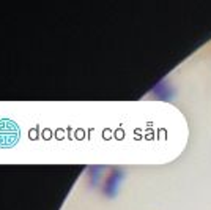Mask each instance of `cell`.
<instances>
[{
	"label": "cell",
	"instance_id": "obj_1",
	"mask_svg": "<svg viewBox=\"0 0 211 210\" xmlns=\"http://www.w3.org/2000/svg\"><path fill=\"white\" fill-rule=\"evenodd\" d=\"M19 139V128L14 125L11 130H2L0 126V146H13L16 141Z\"/></svg>",
	"mask_w": 211,
	"mask_h": 210
}]
</instances>
